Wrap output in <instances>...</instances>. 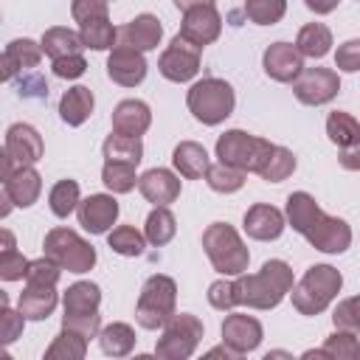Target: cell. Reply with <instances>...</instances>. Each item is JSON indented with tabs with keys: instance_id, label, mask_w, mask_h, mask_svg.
Segmentation results:
<instances>
[{
	"instance_id": "6da1fadb",
	"label": "cell",
	"mask_w": 360,
	"mask_h": 360,
	"mask_svg": "<svg viewBox=\"0 0 360 360\" xmlns=\"http://www.w3.org/2000/svg\"><path fill=\"white\" fill-rule=\"evenodd\" d=\"M292 287V270L273 259L262 267V273L256 276H242L233 281V298L236 304H248V307H256V309H270L276 307L284 292Z\"/></svg>"
},
{
	"instance_id": "7a4b0ae2",
	"label": "cell",
	"mask_w": 360,
	"mask_h": 360,
	"mask_svg": "<svg viewBox=\"0 0 360 360\" xmlns=\"http://www.w3.org/2000/svg\"><path fill=\"white\" fill-rule=\"evenodd\" d=\"M340 273L329 264H315L304 273V278L292 290V304L301 315H318L329 307V301L340 292Z\"/></svg>"
},
{
	"instance_id": "3957f363",
	"label": "cell",
	"mask_w": 360,
	"mask_h": 360,
	"mask_svg": "<svg viewBox=\"0 0 360 360\" xmlns=\"http://www.w3.org/2000/svg\"><path fill=\"white\" fill-rule=\"evenodd\" d=\"M202 245L205 253L211 259V264L225 273V276H239L248 267V248L242 245L239 233L228 225V222H214L205 233H202Z\"/></svg>"
},
{
	"instance_id": "277c9868",
	"label": "cell",
	"mask_w": 360,
	"mask_h": 360,
	"mask_svg": "<svg viewBox=\"0 0 360 360\" xmlns=\"http://www.w3.org/2000/svg\"><path fill=\"white\" fill-rule=\"evenodd\" d=\"M273 143L270 141H262V138H253L242 129H231L225 132L219 141H217V155L222 163L233 166V169H242V172H259L270 155Z\"/></svg>"
},
{
	"instance_id": "5b68a950",
	"label": "cell",
	"mask_w": 360,
	"mask_h": 360,
	"mask_svg": "<svg viewBox=\"0 0 360 360\" xmlns=\"http://www.w3.org/2000/svg\"><path fill=\"white\" fill-rule=\"evenodd\" d=\"M188 110L202 124H219L233 110V87L222 79H202L188 90Z\"/></svg>"
},
{
	"instance_id": "8992f818",
	"label": "cell",
	"mask_w": 360,
	"mask_h": 360,
	"mask_svg": "<svg viewBox=\"0 0 360 360\" xmlns=\"http://www.w3.org/2000/svg\"><path fill=\"white\" fill-rule=\"evenodd\" d=\"M98 287L90 281H79L65 292V329L79 332L82 338H93L98 329Z\"/></svg>"
},
{
	"instance_id": "52a82bcc",
	"label": "cell",
	"mask_w": 360,
	"mask_h": 360,
	"mask_svg": "<svg viewBox=\"0 0 360 360\" xmlns=\"http://www.w3.org/2000/svg\"><path fill=\"white\" fill-rule=\"evenodd\" d=\"M174 315V281L169 276H152L138 298V323L158 329Z\"/></svg>"
},
{
	"instance_id": "ba28073f",
	"label": "cell",
	"mask_w": 360,
	"mask_h": 360,
	"mask_svg": "<svg viewBox=\"0 0 360 360\" xmlns=\"http://www.w3.org/2000/svg\"><path fill=\"white\" fill-rule=\"evenodd\" d=\"M45 253L48 259H53L59 267H68L70 273H84L96 262V250L68 228H56L45 236Z\"/></svg>"
},
{
	"instance_id": "9c48e42d",
	"label": "cell",
	"mask_w": 360,
	"mask_h": 360,
	"mask_svg": "<svg viewBox=\"0 0 360 360\" xmlns=\"http://www.w3.org/2000/svg\"><path fill=\"white\" fill-rule=\"evenodd\" d=\"M200 338H202V323L194 315H172L155 352L160 357H188L200 343Z\"/></svg>"
},
{
	"instance_id": "30bf717a",
	"label": "cell",
	"mask_w": 360,
	"mask_h": 360,
	"mask_svg": "<svg viewBox=\"0 0 360 360\" xmlns=\"http://www.w3.org/2000/svg\"><path fill=\"white\" fill-rule=\"evenodd\" d=\"M295 79V98L304 104H326L340 90V79L329 68H307Z\"/></svg>"
},
{
	"instance_id": "8fae6325",
	"label": "cell",
	"mask_w": 360,
	"mask_h": 360,
	"mask_svg": "<svg viewBox=\"0 0 360 360\" xmlns=\"http://www.w3.org/2000/svg\"><path fill=\"white\" fill-rule=\"evenodd\" d=\"M197 70H200V48L177 34L174 42L166 48V53L160 56V73L172 82H188Z\"/></svg>"
},
{
	"instance_id": "7c38bea8",
	"label": "cell",
	"mask_w": 360,
	"mask_h": 360,
	"mask_svg": "<svg viewBox=\"0 0 360 360\" xmlns=\"http://www.w3.org/2000/svg\"><path fill=\"white\" fill-rule=\"evenodd\" d=\"M219 28H222V22H219V14L214 11V6H194V8H186L180 37L188 39L191 45L202 48L219 37Z\"/></svg>"
},
{
	"instance_id": "4fadbf2b",
	"label": "cell",
	"mask_w": 360,
	"mask_h": 360,
	"mask_svg": "<svg viewBox=\"0 0 360 360\" xmlns=\"http://www.w3.org/2000/svg\"><path fill=\"white\" fill-rule=\"evenodd\" d=\"M307 239L318 250H323V253H343L352 245V228L343 219H338V217L321 214V219L312 225V231L307 233Z\"/></svg>"
},
{
	"instance_id": "5bb4252c",
	"label": "cell",
	"mask_w": 360,
	"mask_h": 360,
	"mask_svg": "<svg viewBox=\"0 0 360 360\" xmlns=\"http://www.w3.org/2000/svg\"><path fill=\"white\" fill-rule=\"evenodd\" d=\"M107 73L112 82L124 84V87H132L138 82H143L146 76V62L141 56V51L129 48V45H115L112 48V56L107 62Z\"/></svg>"
},
{
	"instance_id": "9a60e30c",
	"label": "cell",
	"mask_w": 360,
	"mask_h": 360,
	"mask_svg": "<svg viewBox=\"0 0 360 360\" xmlns=\"http://www.w3.org/2000/svg\"><path fill=\"white\" fill-rule=\"evenodd\" d=\"M264 70L276 82H292L304 70V56L295 51V45L276 42L264 51Z\"/></svg>"
},
{
	"instance_id": "2e32d148",
	"label": "cell",
	"mask_w": 360,
	"mask_h": 360,
	"mask_svg": "<svg viewBox=\"0 0 360 360\" xmlns=\"http://www.w3.org/2000/svg\"><path fill=\"white\" fill-rule=\"evenodd\" d=\"M222 338L236 354L250 352L262 340V323L250 315H228L222 323Z\"/></svg>"
},
{
	"instance_id": "e0dca14e",
	"label": "cell",
	"mask_w": 360,
	"mask_h": 360,
	"mask_svg": "<svg viewBox=\"0 0 360 360\" xmlns=\"http://www.w3.org/2000/svg\"><path fill=\"white\" fill-rule=\"evenodd\" d=\"M6 149L20 166H31L42 158V138L28 124H14L6 135Z\"/></svg>"
},
{
	"instance_id": "ac0fdd59",
	"label": "cell",
	"mask_w": 360,
	"mask_h": 360,
	"mask_svg": "<svg viewBox=\"0 0 360 360\" xmlns=\"http://www.w3.org/2000/svg\"><path fill=\"white\" fill-rule=\"evenodd\" d=\"M118 217V202L107 194H93L79 205V222L90 233H104Z\"/></svg>"
},
{
	"instance_id": "d6986e66",
	"label": "cell",
	"mask_w": 360,
	"mask_h": 360,
	"mask_svg": "<svg viewBox=\"0 0 360 360\" xmlns=\"http://www.w3.org/2000/svg\"><path fill=\"white\" fill-rule=\"evenodd\" d=\"M115 34L121 37V45H129V48H135V51H152V48L160 42L163 28H160L158 17L141 14V17H135L129 25H124V28L115 31Z\"/></svg>"
},
{
	"instance_id": "ffe728a7",
	"label": "cell",
	"mask_w": 360,
	"mask_h": 360,
	"mask_svg": "<svg viewBox=\"0 0 360 360\" xmlns=\"http://www.w3.org/2000/svg\"><path fill=\"white\" fill-rule=\"evenodd\" d=\"M138 186H141V194L155 205H169L180 194V180L166 169H149L138 180Z\"/></svg>"
},
{
	"instance_id": "44dd1931",
	"label": "cell",
	"mask_w": 360,
	"mask_h": 360,
	"mask_svg": "<svg viewBox=\"0 0 360 360\" xmlns=\"http://www.w3.org/2000/svg\"><path fill=\"white\" fill-rule=\"evenodd\" d=\"M149 121H152L149 107H146L143 101H135V98L121 101V104L115 107V112H112V127H115V132H118V135H129V138L143 135L146 127H149Z\"/></svg>"
},
{
	"instance_id": "7402d4cb",
	"label": "cell",
	"mask_w": 360,
	"mask_h": 360,
	"mask_svg": "<svg viewBox=\"0 0 360 360\" xmlns=\"http://www.w3.org/2000/svg\"><path fill=\"white\" fill-rule=\"evenodd\" d=\"M245 231L253 239H276L284 231V217L273 205H253L245 214Z\"/></svg>"
},
{
	"instance_id": "603a6c76",
	"label": "cell",
	"mask_w": 360,
	"mask_h": 360,
	"mask_svg": "<svg viewBox=\"0 0 360 360\" xmlns=\"http://www.w3.org/2000/svg\"><path fill=\"white\" fill-rule=\"evenodd\" d=\"M39 188H42L39 174H37L31 166L14 169V174L6 180V191H8L11 202H14V205H22V208H28V205L39 197Z\"/></svg>"
},
{
	"instance_id": "cb8c5ba5",
	"label": "cell",
	"mask_w": 360,
	"mask_h": 360,
	"mask_svg": "<svg viewBox=\"0 0 360 360\" xmlns=\"http://www.w3.org/2000/svg\"><path fill=\"white\" fill-rule=\"evenodd\" d=\"M321 208H318V202L307 194V191H295V194H290V200H287V217H290V222H292V228L298 231V233H309L312 231V225L321 219Z\"/></svg>"
},
{
	"instance_id": "d4e9b609",
	"label": "cell",
	"mask_w": 360,
	"mask_h": 360,
	"mask_svg": "<svg viewBox=\"0 0 360 360\" xmlns=\"http://www.w3.org/2000/svg\"><path fill=\"white\" fill-rule=\"evenodd\" d=\"M56 307V292L53 287H42V284H28V290L20 295V312L22 318H48Z\"/></svg>"
},
{
	"instance_id": "484cf974",
	"label": "cell",
	"mask_w": 360,
	"mask_h": 360,
	"mask_svg": "<svg viewBox=\"0 0 360 360\" xmlns=\"http://www.w3.org/2000/svg\"><path fill=\"white\" fill-rule=\"evenodd\" d=\"M329 45H332V31L323 25V22H309L298 31V42H295V51L301 56H312V59H321L323 53H329Z\"/></svg>"
},
{
	"instance_id": "4316f807",
	"label": "cell",
	"mask_w": 360,
	"mask_h": 360,
	"mask_svg": "<svg viewBox=\"0 0 360 360\" xmlns=\"http://www.w3.org/2000/svg\"><path fill=\"white\" fill-rule=\"evenodd\" d=\"M59 112H62V121H68L70 127H79L93 112V93L87 87H70L59 101Z\"/></svg>"
},
{
	"instance_id": "83f0119b",
	"label": "cell",
	"mask_w": 360,
	"mask_h": 360,
	"mask_svg": "<svg viewBox=\"0 0 360 360\" xmlns=\"http://www.w3.org/2000/svg\"><path fill=\"white\" fill-rule=\"evenodd\" d=\"M174 166L183 177H202L208 172V155L200 143L194 141H183L177 149H174Z\"/></svg>"
},
{
	"instance_id": "f1b7e54d",
	"label": "cell",
	"mask_w": 360,
	"mask_h": 360,
	"mask_svg": "<svg viewBox=\"0 0 360 360\" xmlns=\"http://www.w3.org/2000/svg\"><path fill=\"white\" fill-rule=\"evenodd\" d=\"M141 155H143V146L138 138H129V135H110L104 141V158L107 160H118V163H129V166H138L141 163Z\"/></svg>"
},
{
	"instance_id": "f546056e",
	"label": "cell",
	"mask_w": 360,
	"mask_h": 360,
	"mask_svg": "<svg viewBox=\"0 0 360 360\" xmlns=\"http://www.w3.org/2000/svg\"><path fill=\"white\" fill-rule=\"evenodd\" d=\"M326 132H329V138L340 149L343 146H354L360 141V124H357V118L349 115V112H340V110L326 118Z\"/></svg>"
},
{
	"instance_id": "4dcf8cb0",
	"label": "cell",
	"mask_w": 360,
	"mask_h": 360,
	"mask_svg": "<svg viewBox=\"0 0 360 360\" xmlns=\"http://www.w3.org/2000/svg\"><path fill=\"white\" fill-rule=\"evenodd\" d=\"M292 169H295V155L290 149H284V146H273L267 160H264V166L259 169V174L267 183H281L284 177L292 174Z\"/></svg>"
},
{
	"instance_id": "1f68e13d",
	"label": "cell",
	"mask_w": 360,
	"mask_h": 360,
	"mask_svg": "<svg viewBox=\"0 0 360 360\" xmlns=\"http://www.w3.org/2000/svg\"><path fill=\"white\" fill-rule=\"evenodd\" d=\"M79 48H82L79 34H73V31H68V28H51V31H45V37H42V51H45L48 56H53V59L79 53Z\"/></svg>"
},
{
	"instance_id": "d6a6232c",
	"label": "cell",
	"mask_w": 360,
	"mask_h": 360,
	"mask_svg": "<svg viewBox=\"0 0 360 360\" xmlns=\"http://www.w3.org/2000/svg\"><path fill=\"white\" fill-rule=\"evenodd\" d=\"M79 39H82V45H87V48L104 51V48L112 45V39H115V28L110 25L107 17H96V20L82 22V34H79Z\"/></svg>"
},
{
	"instance_id": "836d02e7",
	"label": "cell",
	"mask_w": 360,
	"mask_h": 360,
	"mask_svg": "<svg viewBox=\"0 0 360 360\" xmlns=\"http://www.w3.org/2000/svg\"><path fill=\"white\" fill-rule=\"evenodd\" d=\"M326 357H335V360H357L360 357V343H357V332H349V329H338L321 349Z\"/></svg>"
},
{
	"instance_id": "e575fe53",
	"label": "cell",
	"mask_w": 360,
	"mask_h": 360,
	"mask_svg": "<svg viewBox=\"0 0 360 360\" xmlns=\"http://www.w3.org/2000/svg\"><path fill=\"white\" fill-rule=\"evenodd\" d=\"M174 236V217L166 205H158L149 217H146V239L152 245H166Z\"/></svg>"
},
{
	"instance_id": "d590c367",
	"label": "cell",
	"mask_w": 360,
	"mask_h": 360,
	"mask_svg": "<svg viewBox=\"0 0 360 360\" xmlns=\"http://www.w3.org/2000/svg\"><path fill=\"white\" fill-rule=\"evenodd\" d=\"M135 346V332L127 326V323H110L104 332H101V349L107 354H127L129 349Z\"/></svg>"
},
{
	"instance_id": "8d00e7d4",
	"label": "cell",
	"mask_w": 360,
	"mask_h": 360,
	"mask_svg": "<svg viewBox=\"0 0 360 360\" xmlns=\"http://www.w3.org/2000/svg\"><path fill=\"white\" fill-rule=\"evenodd\" d=\"M101 180L112 191H132L138 177H135V166L118 163V160H107L104 163V172H101Z\"/></svg>"
},
{
	"instance_id": "74e56055",
	"label": "cell",
	"mask_w": 360,
	"mask_h": 360,
	"mask_svg": "<svg viewBox=\"0 0 360 360\" xmlns=\"http://www.w3.org/2000/svg\"><path fill=\"white\" fill-rule=\"evenodd\" d=\"M284 0H245V14L259 25H273L284 17Z\"/></svg>"
},
{
	"instance_id": "f35d334b",
	"label": "cell",
	"mask_w": 360,
	"mask_h": 360,
	"mask_svg": "<svg viewBox=\"0 0 360 360\" xmlns=\"http://www.w3.org/2000/svg\"><path fill=\"white\" fill-rule=\"evenodd\" d=\"M205 177H208V186H211L214 191H236V188H242V183H245V172H242V169H233V166H228V163L208 166Z\"/></svg>"
},
{
	"instance_id": "ab89813d",
	"label": "cell",
	"mask_w": 360,
	"mask_h": 360,
	"mask_svg": "<svg viewBox=\"0 0 360 360\" xmlns=\"http://www.w3.org/2000/svg\"><path fill=\"white\" fill-rule=\"evenodd\" d=\"M79 202V186L76 180H59L51 188V211L56 217H68Z\"/></svg>"
},
{
	"instance_id": "60d3db41",
	"label": "cell",
	"mask_w": 360,
	"mask_h": 360,
	"mask_svg": "<svg viewBox=\"0 0 360 360\" xmlns=\"http://www.w3.org/2000/svg\"><path fill=\"white\" fill-rule=\"evenodd\" d=\"M110 248L121 256H138V253H143V236L135 228L121 225L110 233Z\"/></svg>"
},
{
	"instance_id": "b9f144b4",
	"label": "cell",
	"mask_w": 360,
	"mask_h": 360,
	"mask_svg": "<svg viewBox=\"0 0 360 360\" xmlns=\"http://www.w3.org/2000/svg\"><path fill=\"white\" fill-rule=\"evenodd\" d=\"M84 340L87 338H82L79 332H73V329H65L56 340H53V346L48 349V357H84Z\"/></svg>"
},
{
	"instance_id": "7bdbcfd3",
	"label": "cell",
	"mask_w": 360,
	"mask_h": 360,
	"mask_svg": "<svg viewBox=\"0 0 360 360\" xmlns=\"http://www.w3.org/2000/svg\"><path fill=\"white\" fill-rule=\"evenodd\" d=\"M59 264L53 259H37V262H28L25 267V278L28 284H42V287H53L56 278H59Z\"/></svg>"
},
{
	"instance_id": "ee69618b",
	"label": "cell",
	"mask_w": 360,
	"mask_h": 360,
	"mask_svg": "<svg viewBox=\"0 0 360 360\" xmlns=\"http://www.w3.org/2000/svg\"><path fill=\"white\" fill-rule=\"evenodd\" d=\"M6 53L17 62V68H34L39 62V56H42V48L34 45L31 39H14V42H8Z\"/></svg>"
},
{
	"instance_id": "f6af8a7d",
	"label": "cell",
	"mask_w": 360,
	"mask_h": 360,
	"mask_svg": "<svg viewBox=\"0 0 360 360\" xmlns=\"http://www.w3.org/2000/svg\"><path fill=\"white\" fill-rule=\"evenodd\" d=\"M25 267H28V262H25L14 248L6 250V253H0V278H6V281H17V278L25 276Z\"/></svg>"
},
{
	"instance_id": "bcb514c9",
	"label": "cell",
	"mask_w": 360,
	"mask_h": 360,
	"mask_svg": "<svg viewBox=\"0 0 360 360\" xmlns=\"http://www.w3.org/2000/svg\"><path fill=\"white\" fill-rule=\"evenodd\" d=\"M22 332V312H11L8 307H0V346L17 340Z\"/></svg>"
},
{
	"instance_id": "7dc6e473",
	"label": "cell",
	"mask_w": 360,
	"mask_h": 360,
	"mask_svg": "<svg viewBox=\"0 0 360 360\" xmlns=\"http://www.w3.org/2000/svg\"><path fill=\"white\" fill-rule=\"evenodd\" d=\"M332 318H335V326H338V329L357 332V329H360V318H357V298H346V301H340Z\"/></svg>"
},
{
	"instance_id": "c3c4849f",
	"label": "cell",
	"mask_w": 360,
	"mask_h": 360,
	"mask_svg": "<svg viewBox=\"0 0 360 360\" xmlns=\"http://www.w3.org/2000/svg\"><path fill=\"white\" fill-rule=\"evenodd\" d=\"M84 68H87V62L82 59V53H70V56L53 59V73L62 76V79H76V76L84 73Z\"/></svg>"
},
{
	"instance_id": "681fc988",
	"label": "cell",
	"mask_w": 360,
	"mask_h": 360,
	"mask_svg": "<svg viewBox=\"0 0 360 360\" xmlns=\"http://www.w3.org/2000/svg\"><path fill=\"white\" fill-rule=\"evenodd\" d=\"M335 62H338V68H340V70H349V73H354V70L360 68V42H357V39H349V42H343V45L338 48V56H335Z\"/></svg>"
},
{
	"instance_id": "f907efd6",
	"label": "cell",
	"mask_w": 360,
	"mask_h": 360,
	"mask_svg": "<svg viewBox=\"0 0 360 360\" xmlns=\"http://www.w3.org/2000/svg\"><path fill=\"white\" fill-rule=\"evenodd\" d=\"M208 301H211L217 309H231V307H236L233 281H214L211 290H208Z\"/></svg>"
},
{
	"instance_id": "816d5d0a",
	"label": "cell",
	"mask_w": 360,
	"mask_h": 360,
	"mask_svg": "<svg viewBox=\"0 0 360 360\" xmlns=\"http://www.w3.org/2000/svg\"><path fill=\"white\" fill-rule=\"evenodd\" d=\"M73 17L79 22L107 17V0H73Z\"/></svg>"
},
{
	"instance_id": "f5cc1de1",
	"label": "cell",
	"mask_w": 360,
	"mask_h": 360,
	"mask_svg": "<svg viewBox=\"0 0 360 360\" xmlns=\"http://www.w3.org/2000/svg\"><path fill=\"white\" fill-rule=\"evenodd\" d=\"M340 163L346 166V169H360V143H354V146H343L340 149Z\"/></svg>"
},
{
	"instance_id": "db71d44e",
	"label": "cell",
	"mask_w": 360,
	"mask_h": 360,
	"mask_svg": "<svg viewBox=\"0 0 360 360\" xmlns=\"http://www.w3.org/2000/svg\"><path fill=\"white\" fill-rule=\"evenodd\" d=\"M17 70H20V68H17V62H14L8 53H0V82H8Z\"/></svg>"
},
{
	"instance_id": "11a10c76",
	"label": "cell",
	"mask_w": 360,
	"mask_h": 360,
	"mask_svg": "<svg viewBox=\"0 0 360 360\" xmlns=\"http://www.w3.org/2000/svg\"><path fill=\"white\" fill-rule=\"evenodd\" d=\"M14 174V158L8 155V149H0V183L8 180Z\"/></svg>"
},
{
	"instance_id": "9f6ffc18",
	"label": "cell",
	"mask_w": 360,
	"mask_h": 360,
	"mask_svg": "<svg viewBox=\"0 0 360 360\" xmlns=\"http://www.w3.org/2000/svg\"><path fill=\"white\" fill-rule=\"evenodd\" d=\"M340 0H307V6L315 11V14H329Z\"/></svg>"
},
{
	"instance_id": "6f0895ef",
	"label": "cell",
	"mask_w": 360,
	"mask_h": 360,
	"mask_svg": "<svg viewBox=\"0 0 360 360\" xmlns=\"http://www.w3.org/2000/svg\"><path fill=\"white\" fill-rule=\"evenodd\" d=\"M11 205H14V202H11V197H8V191H6V186L0 183V217H6V214L11 211Z\"/></svg>"
},
{
	"instance_id": "680465c9",
	"label": "cell",
	"mask_w": 360,
	"mask_h": 360,
	"mask_svg": "<svg viewBox=\"0 0 360 360\" xmlns=\"http://www.w3.org/2000/svg\"><path fill=\"white\" fill-rule=\"evenodd\" d=\"M11 248H14V233L11 231H0V253H6Z\"/></svg>"
},
{
	"instance_id": "91938a15",
	"label": "cell",
	"mask_w": 360,
	"mask_h": 360,
	"mask_svg": "<svg viewBox=\"0 0 360 360\" xmlns=\"http://www.w3.org/2000/svg\"><path fill=\"white\" fill-rule=\"evenodd\" d=\"M177 3V8H194V6H214V0H174Z\"/></svg>"
},
{
	"instance_id": "94428289",
	"label": "cell",
	"mask_w": 360,
	"mask_h": 360,
	"mask_svg": "<svg viewBox=\"0 0 360 360\" xmlns=\"http://www.w3.org/2000/svg\"><path fill=\"white\" fill-rule=\"evenodd\" d=\"M0 307H8V295L0 290Z\"/></svg>"
}]
</instances>
